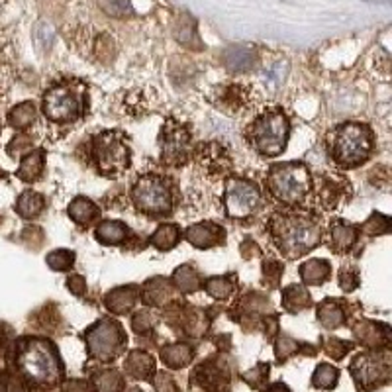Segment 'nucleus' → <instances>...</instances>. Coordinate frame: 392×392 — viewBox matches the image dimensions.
Listing matches in <instances>:
<instances>
[{
    "instance_id": "nucleus-1",
    "label": "nucleus",
    "mask_w": 392,
    "mask_h": 392,
    "mask_svg": "<svg viewBox=\"0 0 392 392\" xmlns=\"http://www.w3.org/2000/svg\"><path fill=\"white\" fill-rule=\"evenodd\" d=\"M10 365L14 375L32 391H53L65 379V365L59 349L47 338L24 335L10 345Z\"/></svg>"
},
{
    "instance_id": "nucleus-2",
    "label": "nucleus",
    "mask_w": 392,
    "mask_h": 392,
    "mask_svg": "<svg viewBox=\"0 0 392 392\" xmlns=\"http://www.w3.org/2000/svg\"><path fill=\"white\" fill-rule=\"evenodd\" d=\"M273 244L285 257H302L322 242V230L318 220L306 212H275L269 220Z\"/></svg>"
},
{
    "instance_id": "nucleus-3",
    "label": "nucleus",
    "mask_w": 392,
    "mask_h": 392,
    "mask_svg": "<svg viewBox=\"0 0 392 392\" xmlns=\"http://www.w3.org/2000/svg\"><path fill=\"white\" fill-rule=\"evenodd\" d=\"M131 201L138 212L151 218H165L173 214L179 192L177 184L163 174L148 173L140 177L131 189Z\"/></svg>"
},
{
    "instance_id": "nucleus-4",
    "label": "nucleus",
    "mask_w": 392,
    "mask_h": 392,
    "mask_svg": "<svg viewBox=\"0 0 392 392\" xmlns=\"http://www.w3.org/2000/svg\"><path fill=\"white\" fill-rule=\"evenodd\" d=\"M42 112L53 124H71L87 114V88L77 81H61L44 93Z\"/></svg>"
},
{
    "instance_id": "nucleus-5",
    "label": "nucleus",
    "mask_w": 392,
    "mask_h": 392,
    "mask_svg": "<svg viewBox=\"0 0 392 392\" xmlns=\"http://www.w3.org/2000/svg\"><path fill=\"white\" fill-rule=\"evenodd\" d=\"M375 149L373 131L367 124L348 122L340 126L331 140V157L340 167L355 169L367 163Z\"/></svg>"
},
{
    "instance_id": "nucleus-6",
    "label": "nucleus",
    "mask_w": 392,
    "mask_h": 392,
    "mask_svg": "<svg viewBox=\"0 0 392 392\" xmlns=\"http://www.w3.org/2000/svg\"><path fill=\"white\" fill-rule=\"evenodd\" d=\"M290 124L287 114L280 108H271L263 112L255 122L247 128V141L259 155L277 157L287 149Z\"/></svg>"
},
{
    "instance_id": "nucleus-7",
    "label": "nucleus",
    "mask_w": 392,
    "mask_h": 392,
    "mask_svg": "<svg viewBox=\"0 0 392 392\" xmlns=\"http://www.w3.org/2000/svg\"><path fill=\"white\" fill-rule=\"evenodd\" d=\"M269 192L283 204H297L312 191V174L304 163L290 161L273 165L267 173Z\"/></svg>"
},
{
    "instance_id": "nucleus-8",
    "label": "nucleus",
    "mask_w": 392,
    "mask_h": 392,
    "mask_svg": "<svg viewBox=\"0 0 392 392\" xmlns=\"http://www.w3.org/2000/svg\"><path fill=\"white\" fill-rule=\"evenodd\" d=\"M85 341H87L88 355L100 363H110L116 357H120L128 343V335L122 323L110 318H102L85 331Z\"/></svg>"
},
{
    "instance_id": "nucleus-9",
    "label": "nucleus",
    "mask_w": 392,
    "mask_h": 392,
    "mask_svg": "<svg viewBox=\"0 0 392 392\" xmlns=\"http://www.w3.org/2000/svg\"><path fill=\"white\" fill-rule=\"evenodd\" d=\"M93 161L98 173L118 177L130 169L131 151L120 131H102L93 138Z\"/></svg>"
},
{
    "instance_id": "nucleus-10",
    "label": "nucleus",
    "mask_w": 392,
    "mask_h": 392,
    "mask_svg": "<svg viewBox=\"0 0 392 392\" xmlns=\"http://www.w3.org/2000/svg\"><path fill=\"white\" fill-rule=\"evenodd\" d=\"M349 371L359 391H373L388 383L391 379V355L384 353H361L351 361Z\"/></svg>"
},
{
    "instance_id": "nucleus-11",
    "label": "nucleus",
    "mask_w": 392,
    "mask_h": 392,
    "mask_svg": "<svg viewBox=\"0 0 392 392\" xmlns=\"http://www.w3.org/2000/svg\"><path fill=\"white\" fill-rule=\"evenodd\" d=\"M261 206L259 186L247 179H230L224 192V208L230 218H247Z\"/></svg>"
},
{
    "instance_id": "nucleus-12",
    "label": "nucleus",
    "mask_w": 392,
    "mask_h": 392,
    "mask_svg": "<svg viewBox=\"0 0 392 392\" xmlns=\"http://www.w3.org/2000/svg\"><path fill=\"white\" fill-rule=\"evenodd\" d=\"M161 161L167 165L181 167L186 163L191 153V131L184 124L169 118L161 130Z\"/></svg>"
},
{
    "instance_id": "nucleus-13",
    "label": "nucleus",
    "mask_w": 392,
    "mask_h": 392,
    "mask_svg": "<svg viewBox=\"0 0 392 392\" xmlns=\"http://www.w3.org/2000/svg\"><path fill=\"white\" fill-rule=\"evenodd\" d=\"M186 239L198 249H210L226 242V232L214 222H201L186 230Z\"/></svg>"
},
{
    "instance_id": "nucleus-14",
    "label": "nucleus",
    "mask_w": 392,
    "mask_h": 392,
    "mask_svg": "<svg viewBox=\"0 0 392 392\" xmlns=\"http://www.w3.org/2000/svg\"><path fill=\"white\" fill-rule=\"evenodd\" d=\"M124 371L131 376V379H138V381H145L149 376L155 373V359L151 357L145 351H131L130 355L124 361Z\"/></svg>"
},
{
    "instance_id": "nucleus-15",
    "label": "nucleus",
    "mask_w": 392,
    "mask_h": 392,
    "mask_svg": "<svg viewBox=\"0 0 392 392\" xmlns=\"http://www.w3.org/2000/svg\"><path fill=\"white\" fill-rule=\"evenodd\" d=\"M359 239V230L355 226H351L348 222H333L330 227V244L331 249L338 253L349 251L353 245L357 244Z\"/></svg>"
},
{
    "instance_id": "nucleus-16",
    "label": "nucleus",
    "mask_w": 392,
    "mask_h": 392,
    "mask_svg": "<svg viewBox=\"0 0 392 392\" xmlns=\"http://www.w3.org/2000/svg\"><path fill=\"white\" fill-rule=\"evenodd\" d=\"M138 290L140 288L133 287H120V288H114L110 290L105 298V304L106 308L114 314H126L130 312L133 304L138 302Z\"/></svg>"
},
{
    "instance_id": "nucleus-17",
    "label": "nucleus",
    "mask_w": 392,
    "mask_h": 392,
    "mask_svg": "<svg viewBox=\"0 0 392 392\" xmlns=\"http://www.w3.org/2000/svg\"><path fill=\"white\" fill-rule=\"evenodd\" d=\"M130 234V227L120 220H106L95 230V237L102 245H122Z\"/></svg>"
},
{
    "instance_id": "nucleus-18",
    "label": "nucleus",
    "mask_w": 392,
    "mask_h": 392,
    "mask_svg": "<svg viewBox=\"0 0 392 392\" xmlns=\"http://www.w3.org/2000/svg\"><path fill=\"white\" fill-rule=\"evenodd\" d=\"M67 212H69L71 220H73L75 224H78L81 227L93 226L96 220H98V216H100L98 206H96L93 201L85 198V196H78V198H75V201L71 202Z\"/></svg>"
},
{
    "instance_id": "nucleus-19",
    "label": "nucleus",
    "mask_w": 392,
    "mask_h": 392,
    "mask_svg": "<svg viewBox=\"0 0 392 392\" xmlns=\"http://www.w3.org/2000/svg\"><path fill=\"white\" fill-rule=\"evenodd\" d=\"M300 277H302V283L304 285H310V287H320L326 280L330 279L331 275V267L330 263L326 259H310L300 265Z\"/></svg>"
},
{
    "instance_id": "nucleus-20",
    "label": "nucleus",
    "mask_w": 392,
    "mask_h": 392,
    "mask_svg": "<svg viewBox=\"0 0 392 392\" xmlns=\"http://www.w3.org/2000/svg\"><path fill=\"white\" fill-rule=\"evenodd\" d=\"M44 163H45V153L44 149H34L32 153H28L22 159V165L16 171V177L24 183H34L37 181L42 173H44Z\"/></svg>"
},
{
    "instance_id": "nucleus-21",
    "label": "nucleus",
    "mask_w": 392,
    "mask_h": 392,
    "mask_svg": "<svg viewBox=\"0 0 392 392\" xmlns=\"http://www.w3.org/2000/svg\"><path fill=\"white\" fill-rule=\"evenodd\" d=\"M194 357V349L189 343H171L161 349V361L171 369H183Z\"/></svg>"
},
{
    "instance_id": "nucleus-22",
    "label": "nucleus",
    "mask_w": 392,
    "mask_h": 392,
    "mask_svg": "<svg viewBox=\"0 0 392 392\" xmlns=\"http://www.w3.org/2000/svg\"><path fill=\"white\" fill-rule=\"evenodd\" d=\"M45 208V201L42 194H37L34 191H26L22 192L18 196L16 204H14V210L18 212V216L24 220H32L37 218Z\"/></svg>"
},
{
    "instance_id": "nucleus-23",
    "label": "nucleus",
    "mask_w": 392,
    "mask_h": 392,
    "mask_svg": "<svg viewBox=\"0 0 392 392\" xmlns=\"http://www.w3.org/2000/svg\"><path fill=\"white\" fill-rule=\"evenodd\" d=\"M318 320L322 323L323 328H340L341 323L345 322V310L340 300H323L322 304L318 306Z\"/></svg>"
},
{
    "instance_id": "nucleus-24",
    "label": "nucleus",
    "mask_w": 392,
    "mask_h": 392,
    "mask_svg": "<svg viewBox=\"0 0 392 392\" xmlns=\"http://www.w3.org/2000/svg\"><path fill=\"white\" fill-rule=\"evenodd\" d=\"M310 304H312V298H310L306 288L290 285L283 290V306H285L287 312H302Z\"/></svg>"
},
{
    "instance_id": "nucleus-25",
    "label": "nucleus",
    "mask_w": 392,
    "mask_h": 392,
    "mask_svg": "<svg viewBox=\"0 0 392 392\" xmlns=\"http://www.w3.org/2000/svg\"><path fill=\"white\" fill-rule=\"evenodd\" d=\"M181 242V227L174 224H165V226L157 227V232L149 237V244L161 249V251H169L177 247V244Z\"/></svg>"
},
{
    "instance_id": "nucleus-26",
    "label": "nucleus",
    "mask_w": 392,
    "mask_h": 392,
    "mask_svg": "<svg viewBox=\"0 0 392 392\" xmlns=\"http://www.w3.org/2000/svg\"><path fill=\"white\" fill-rule=\"evenodd\" d=\"M173 283L174 287L179 288V290H183L184 295H191V292H194V290H198L202 287L201 275L192 269V267H189V265H183V267H179V269L174 271Z\"/></svg>"
},
{
    "instance_id": "nucleus-27",
    "label": "nucleus",
    "mask_w": 392,
    "mask_h": 392,
    "mask_svg": "<svg viewBox=\"0 0 392 392\" xmlns=\"http://www.w3.org/2000/svg\"><path fill=\"white\" fill-rule=\"evenodd\" d=\"M202 287L208 290V295L212 298L226 300L227 297L234 295L235 280L232 279V275H226V277H212V279L208 280H202Z\"/></svg>"
},
{
    "instance_id": "nucleus-28",
    "label": "nucleus",
    "mask_w": 392,
    "mask_h": 392,
    "mask_svg": "<svg viewBox=\"0 0 392 392\" xmlns=\"http://www.w3.org/2000/svg\"><path fill=\"white\" fill-rule=\"evenodd\" d=\"M35 120V106L32 102H22L8 112V122L16 130H24Z\"/></svg>"
},
{
    "instance_id": "nucleus-29",
    "label": "nucleus",
    "mask_w": 392,
    "mask_h": 392,
    "mask_svg": "<svg viewBox=\"0 0 392 392\" xmlns=\"http://www.w3.org/2000/svg\"><path fill=\"white\" fill-rule=\"evenodd\" d=\"M338 379H340V371L335 367L328 365V363H320V365L316 367V371H314L312 386L328 391V388H333L338 384Z\"/></svg>"
},
{
    "instance_id": "nucleus-30",
    "label": "nucleus",
    "mask_w": 392,
    "mask_h": 392,
    "mask_svg": "<svg viewBox=\"0 0 392 392\" xmlns=\"http://www.w3.org/2000/svg\"><path fill=\"white\" fill-rule=\"evenodd\" d=\"M226 65L230 71H247L253 67V55L249 49L234 47L226 53Z\"/></svg>"
},
{
    "instance_id": "nucleus-31",
    "label": "nucleus",
    "mask_w": 392,
    "mask_h": 392,
    "mask_svg": "<svg viewBox=\"0 0 392 392\" xmlns=\"http://www.w3.org/2000/svg\"><path fill=\"white\" fill-rule=\"evenodd\" d=\"M124 388L122 376L118 375L116 371H105L96 376L95 381V391L96 392H120Z\"/></svg>"
},
{
    "instance_id": "nucleus-32",
    "label": "nucleus",
    "mask_w": 392,
    "mask_h": 392,
    "mask_svg": "<svg viewBox=\"0 0 392 392\" xmlns=\"http://www.w3.org/2000/svg\"><path fill=\"white\" fill-rule=\"evenodd\" d=\"M45 261L53 271H69L75 265V253L69 249H55L45 257Z\"/></svg>"
},
{
    "instance_id": "nucleus-33",
    "label": "nucleus",
    "mask_w": 392,
    "mask_h": 392,
    "mask_svg": "<svg viewBox=\"0 0 392 392\" xmlns=\"http://www.w3.org/2000/svg\"><path fill=\"white\" fill-rule=\"evenodd\" d=\"M24 383L8 369H0V392H26Z\"/></svg>"
},
{
    "instance_id": "nucleus-34",
    "label": "nucleus",
    "mask_w": 392,
    "mask_h": 392,
    "mask_svg": "<svg viewBox=\"0 0 392 392\" xmlns=\"http://www.w3.org/2000/svg\"><path fill=\"white\" fill-rule=\"evenodd\" d=\"M265 376H269V365H265V363H261V365H257L253 371H249L247 375H244V379L247 381V383L251 384L253 388H259L267 379Z\"/></svg>"
},
{
    "instance_id": "nucleus-35",
    "label": "nucleus",
    "mask_w": 392,
    "mask_h": 392,
    "mask_svg": "<svg viewBox=\"0 0 392 392\" xmlns=\"http://www.w3.org/2000/svg\"><path fill=\"white\" fill-rule=\"evenodd\" d=\"M12 341H14V330L10 328L8 323L0 322V359L8 355Z\"/></svg>"
},
{
    "instance_id": "nucleus-36",
    "label": "nucleus",
    "mask_w": 392,
    "mask_h": 392,
    "mask_svg": "<svg viewBox=\"0 0 392 392\" xmlns=\"http://www.w3.org/2000/svg\"><path fill=\"white\" fill-rule=\"evenodd\" d=\"M351 348H353L351 343H345V341L338 340V338H330V341H328V348L326 349H328V353H330L333 359H341Z\"/></svg>"
},
{
    "instance_id": "nucleus-37",
    "label": "nucleus",
    "mask_w": 392,
    "mask_h": 392,
    "mask_svg": "<svg viewBox=\"0 0 392 392\" xmlns=\"http://www.w3.org/2000/svg\"><path fill=\"white\" fill-rule=\"evenodd\" d=\"M157 379L153 381L157 392H179L177 384H174L173 376H169L167 373H157Z\"/></svg>"
},
{
    "instance_id": "nucleus-38",
    "label": "nucleus",
    "mask_w": 392,
    "mask_h": 392,
    "mask_svg": "<svg viewBox=\"0 0 392 392\" xmlns=\"http://www.w3.org/2000/svg\"><path fill=\"white\" fill-rule=\"evenodd\" d=\"M283 271H285V267L280 265V263L273 261V259H269V261L263 265V273H265V279L267 277H271V287H275L277 283H279V275H283Z\"/></svg>"
},
{
    "instance_id": "nucleus-39",
    "label": "nucleus",
    "mask_w": 392,
    "mask_h": 392,
    "mask_svg": "<svg viewBox=\"0 0 392 392\" xmlns=\"http://www.w3.org/2000/svg\"><path fill=\"white\" fill-rule=\"evenodd\" d=\"M340 285H341V288L345 290V292H349V290H353V288H357V285H359V279H357V273L353 271H348V269H341V273H340Z\"/></svg>"
},
{
    "instance_id": "nucleus-40",
    "label": "nucleus",
    "mask_w": 392,
    "mask_h": 392,
    "mask_svg": "<svg viewBox=\"0 0 392 392\" xmlns=\"http://www.w3.org/2000/svg\"><path fill=\"white\" fill-rule=\"evenodd\" d=\"M67 287L73 295H83L85 292V279L83 277H78V275H73L69 280H67Z\"/></svg>"
},
{
    "instance_id": "nucleus-41",
    "label": "nucleus",
    "mask_w": 392,
    "mask_h": 392,
    "mask_svg": "<svg viewBox=\"0 0 392 392\" xmlns=\"http://www.w3.org/2000/svg\"><path fill=\"white\" fill-rule=\"evenodd\" d=\"M61 392H88L85 381H69L61 386Z\"/></svg>"
},
{
    "instance_id": "nucleus-42",
    "label": "nucleus",
    "mask_w": 392,
    "mask_h": 392,
    "mask_svg": "<svg viewBox=\"0 0 392 392\" xmlns=\"http://www.w3.org/2000/svg\"><path fill=\"white\" fill-rule=\"evenodd\" d=\"M267 392H290V391H288L285 384L277 383V384H273V386H271V388Z\"/></svg>"
}]
</instances>
